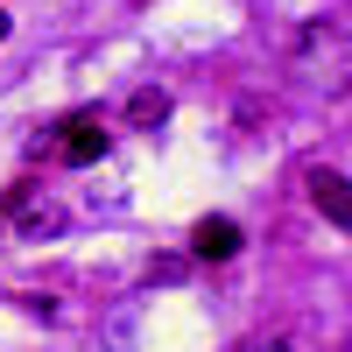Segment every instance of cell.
Listing matches in <instances>:
<instances>
[{"instance_id": "277c9868", "label": "cell", "mask_w": 352, "mask_h": 352, "mask_svg": "<svg viewBox=\"0 0 352 352\" xmlns=\"http://www.w3.org/2000/svg\"><path fill=\"white\" fill-rule=\"evenodd\" d=\"M190 254L197 261H232V254H240V226H232V219H197L190 226Z\"/></svg>"}, {"instance_id": "7a4b0ae2", "label": "cell", "mask_w": 352, "mask_h": 352, "mask_svg": "<svg viewBox=\"0 0 352 352\" xmlns=\"http://www.w3.org/2000/svg\"><path fill=\"white\" fill-rule=\"evenodd\" d=\"M56 155H64L71 169L99 162V155H106V127H99V113H71V120H64V134H56Z\"/></svg>"}, {"instance_id": "8992f818", "label": "cell", "mask_w": 352, "mask_h": 352, "mask_svg": "<svg viewBox=\"0 0 352 352\" xmlns=\"http://www.w3.org/2000/svg\"><path fill=\"white\" fill-rule=\"evenodd\" d=\"M254 352H296V345H289V338H261Z\"/></svg>"}, {"instance_id": "6da1fadb", "label": "cell", "mask_w": 352, "mask_h": 352, "mask_svg": "<svg viewBox=\"0 0 352 352\" xmlns=\"http://www.w3.org/2000/svg\"><path fill=\"white\" fill-rule=\"evenodd\" d=\"M289 71H296L310 92H324V99L352 92V36H345L338 21H310V28H296Z\"/></svg>"}, {"instance_id": "3957f363", "label": "cell", "mask_w": 352, "mask_h": 352, "mask_svg": "<svg viewBox=\"0 0 352 352\" xmlns=\"http://www.w3.org/2000/svg\"><path fill=\"white\" fill-rule=\"evenodd\" d=\"M303 184H310V204H317V212H324L331 226H345V232H352V184H345V176L317 162V169L303 176Z\"/></svg>"}, {"instance_id": "52a82bcc", "label": "cell", "mask_w": 352, "mask_h": 352, "mask_svg": "<svg viewBox=\"0 0 352 352\" xmlns=\"http://www.w3.org/2000/svg\"><path fill=\"white\" fill-rule=\"evenodd\" d=\"M0 36H8V14H0Z\"/></svg>"}, {"instance_id": "5b68a950", "label": "cell", "mask_w": 352, "mask_h": 352, "mask_svg": "<svg viewBox=\"0 0 352 352\" xmlns=\"http://www.w3.org/2000/svg\"><path fill=\"white\" fill-rule=\"evenodd\" d=\"M127 120H134V127H155V120H169V92H162V85H141V92L127 99Z\"/></svg>"}]
</instances>
